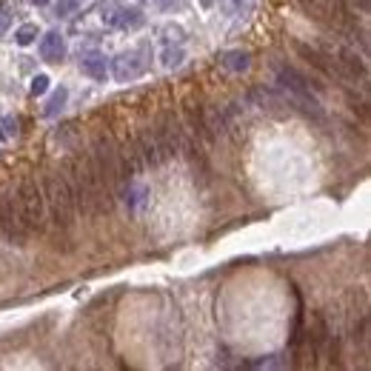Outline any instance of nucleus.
<instances>
[{
    "label": "nucleus",
    "instance_id": "39448f33",
    "mask_svg": "<svg viewBox=\"0 0 371 371\" xmlns=\"http://www.w3.org/2000/svg\"><path fill=\"white\" fill-rule=\"evenodd\" d=\"M0 232H3L9 240H17V243L26 237V232L20 226V214H17V200L9 192L0 195Z\"/></svg>",
    "mask_w": 371,
    "mask_h": 371
},
{
    "label": "nucleus",
    "instance_id": "2eb2a0df",
    "mask_svg": "<svg viewBox=\"0 0 371 371\" xmlns=\"http://www.w3.org/2000/svg\"><path fill=\"white\" fill-rule=\"evenodd\" d=\"M75 6H77V0H60V3H57V15H66V12H75Z\"/></svg>",
    "mask_w": 371,
    "mask_h": 371
},
{
    "label": "nucleus",
    "instance_id": "ddd939ff",
    "mask_svg": "<svg viewBox=\"0 0 371 371\" xmlns=\"http://www.w3.org/2000/svg\"><path fill=\"white\" fill-rule=\"evenodd\" d=\"M229 66L232 69H245V66H249V57H245L243 52H232L229 54Z\"/></svg>",
    "mask_w": 371,
    "mask_h": 371
},
{
    "label": "nucleus",
    "instance_id": "f8f14e48",
    "mask_svg": "<svg viewBox=\"0 0 371 371\" xmlns=\"http://www.w3.org/2000/svg\"><path fill=\"white\" fill-rule=\"evenodd\" d=\"M66 95H69L66 89H57V91H54V98H52V100H49V106H46V114H57V109H63Z\"/></svg>",
    "mask_w": 371,
    "mask_h": 371
},
{
    "label": "nucleus",
    "instance_id": "1a4fd4ad",
    "mask_svg": "<svg viewBox=\"0 0 371 371\" xmlns=\"http://www.w3.org/2000/svg\"><path fill=\"white\" fill-rule=\"evenodd\" d=\"M80 69H83V75H89V77H95V80H103V77H106V60L95 54V57L83 60V63H80Z\"/></svg>",
    "mask_w": 371,
    "mask_h": 371
},
{
    "label": "nucleus",
    "instance_id": "f03ea898",
    "mask_svg": "<svg viewBox=\"0 0 371 371\" xmlns=\"http://www.w3.org/2000/svg\"><path fill=\"white\" fill-rule=\"evenodd\" d=\"M46 200H49V211L52 220L60 232H72L75 226V200H72V189L66 183V174H46Z\"/></svg>",
    "mask_w": 371,
    "mask_h": 371
},
{
    "label": "nucleus",
    "instance_id": "20e7f679",
    "mask_svg": "<svg viewBox=\"0 0 371 371\" xmlns=\"http://www.w3.org/2000/svg\"><path fill=\"white\" fill-rule=\"evenodd\" d=\"M91 163H95V172L103 183V189L109 197H114L117 186H120V169H117V151L109 135H98L95 143H91Z\"/></svg>",
    "mask_w": 371,
    "mask_h": 371
},
{
    "label": "nucleus",
    "instance_id": "dca6fc26",
    "mask_svg": "<svg viewBox=\"0 0 371 371\" xmlns=\"http://www.w3.org/2000/svg\"><path fill=\"white\" fill-rule=\"evenodd\" d=\"M32 3H35V6H46V3H49V0H32Z\"/></svg>",
    "mask_w": 371,
    "mask_h": 371
},
{
    "label": "nucleus",
    "instance_id": "4468645a",
    "mask_svg": "<svg viewBox=\"0 0 371 371\" xmlns=\"http://www.w3.org/2000/svg\"><path fill=\"white\" fill-rule=\"evenodd\" d=\"M46 89H49V77H46V75H38V77L32 80V95H43Z\"/></svg>",
    "mask_w": 371,
    "mask_h": 371
},
{
    "label": "nucleus",
    "instance_id": "0eeeda50",
    "mask_svg": "<svg viewBox=\"0 0 371 371\" xmlns=\"http://www.w3.org/2000/svg\"><path fill=\"white\" fill-rule=\"evenodd\" d=\"M305 337H308V346H312V354L320 357V351H323V346H326V340H328V323H326V317H323L320 312L312 315V328H308Z\"/></svg>",
    "mask_w": 371,
    "mask_h": 371
},
{
    "label": "nucleus",
    "instance_id": "f257e3e1",
    "mask_svg": "<svg viewBox=\"0 0 371 371\" xmlns=\"http://www.w3.org/2000/svg\"><path fill=\"white\" fill-rule=\"evenodd\" d=\"M66 183L72 189V200H75V211H80L83 218H95V214H103L112 209V197L106 195L103 183L95 172V163H91L89 154H80L75 158L66 169Z\"/></svg>",
    "mask_w": 371,
    "mask_h": 371
},
{
    "label": "nucleus",
    "instance_id": "9b49d317",
    "mask_svg": "<svg viewBox=\"0 0 371 371\" xmlns=\"http://www.w3.org/2000/svg\"><path fill=\"white\" fill-rule=\"evenodd\" d=\"M38 38V26H32V23H26V26H20L17 32H15V40L20 43V46H29Z\"/></svg>",
    "mask_w": 371,
    "mask_h": 371
},
{
    "label": "nucleus",
    "instance_id": "423d86ee",
    "mask_svg": "<svg viewBox=\"0 0 371 371\" xmlns=\"http://www.w3.org/2000/svg\"><path fill=\"white\" fill-rule=\"evenodd\" d=\"M294 49L300 52V57L305 60V63H312L317 72H323V75H328V77L340 75L337 60H334V57H326L320 49H312V46H305V43H294Z\"/></svg>",
    "mask_w": 371,
    "mask_h": 371
},
{
    "label": "nucleus",
    "instance_id": "6e6552de",
    "mask_svg": "<svg viewBox=\"0 0 371 371\" xmlns=\"http://www.w3.org/2000/svg\"><path fill=\"white\" fill-rule=\"evenodd\" d=\"M40 54H43V60H49V63H60V60H63V54H66L63 38H60L57 32H49L43 38V43H40Z\"/></svg>",
    "mask_w": 371,
    "mask_h": 371
},
{
    "label": "nucleus",
    "instance_id": "9d476101",
    "mask_svg": "<svg viewBox=\"0 0 371 371\" xmlns=\"http://www.w3.org/2000/svg\"><path fill=\"white\" fill-rule=\"evenodd\" d=\"M189 117H192V126H195V132H200V135H206V137H209V123H206V117H203V109H200L197 103H189Z\"/></svg>",
    "mask_w": 371,
    "mask_h": 371
},
{
    "label": "nucleus",
    "instance_id": "7ed1b4c3",
    "mask_svg": "<svg viewBox=\"0 0 371 371\" xmlns=\"http://www.w3.org/2000/svg\"><path fill=\"white\" fill-rule=\"evenodd\" d=\"M17 214H20V226L26 234L32 232H43V192L35 177H23L17 186Z\"/></svg>",
    "mask_w": 371,
    "mask_h": 371
}]
</instances>
